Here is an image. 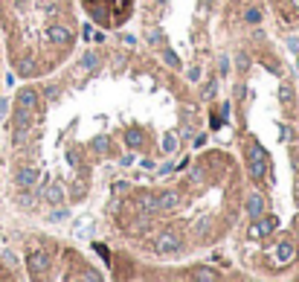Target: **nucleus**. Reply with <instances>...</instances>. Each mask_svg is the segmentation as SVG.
<instances>
[{
	"label": "nucleus",
	"instance_id": "c85d7f7f",
	"mask_svg": "<svg viewBox=\"0 0 299 282\" xmlns=\"http://www.w3.org/2000/svg\"><path fill=\"white\" fill-rule=\"evenodd\" d=\"M293 192H296V201H299V183H296V189H293Z\"/></svg>",
	"mask_w": 299,
	"mask_h": 282
},
{
	"label": "nucleus",
	"instance_id": "f3484780",
	"mask_svg": "<svg viewBox=\"0 0 299 282\" xmlns=\"http://www.w3.org/2000/svg\"><path fill=\"white\" fill-rule=\"evenodd\" d=\"M163 61H166V64H169V67H174V70H177V67H180V59H177V53H174V50H163Z\"/></svg>",
	"mask_w": 299,
	"mask_h": 282
},
{
	"label": "nucleus",
	"instance_id": "cd10ccee",
	"mask_svg": "<svg viewBox=\"0 0 299 282\" xmlns=\"http://www.w3.org/2000/svg\"><path fill=\"white\" fill-rule=\"evenodd\" d=\"M0 279H3V262H0Z\"/></svg>",
	"mask_w": 299,
	"mask_h": 282
},
{
	"label": "nucleus",
	"instance_id": "1a4fd4ad",
	"mask_svg": "<svg viewBox=\"0 0 299 282\" xmlns=\"http://www.w3.org/2000/svg\"><path fill=\"white\" fill-rule=\"evenodd\" d=\"M256 227H259V233H262V236H270L279 227V218H276V215H265V212H262Z\"/></svg>",
	"mask_w": 299,
	"mask_h": 282
},
{
	"label": "nucleus",
	"instance_id": "aec40b11",
	"mask_svg": "<svg viewBox=\"0 0 299 282\" xmlns=\"http://www.w3.org/2000/svg\"><path fill=\"white\" fill-rule=\"evenodd\" d=\"M192 279H218V273L215 270H209V268H201L192 273Z\"/></svg>",
	"mask_w": 299,
	"mask_h": 282
},
{
	"label": "nucleus",
	"instance_id": "423d86ee",
	"mask_svg": "<svg viewBox=\"0 0 299 282\" xmlns=\"http://www.w3.org/2000/svg\"><path fill=\"white\" fill-rule=\"evenodd\" d=\"M244 210H247L250 218H259V215L265 212V198H262L259 192H250V195H247V204H244Z\"/></svg>",
	"mask_w": 299,
	"mask_h": 282
},
{
	"label": "nucleus",
	"instance_id": "5701e85b",
	"mask_svg": "<svg viewBox=\"0 0 299 282\" xmlns=\"http://www.w3.org/2000/svg\"><path fill=\"white\" fill-rule=\"evenodd\" d=\"M81 35H84V38H96V29H93L90 24H84V26H81Z\"/></svg>",
	"mask_w": 299,
	"mask_h": 282
},
{
	"label": "nucleus",
	"instance_id": "412c9836",
	"mask_svg": "<svg viewBox=\"0 0 299 282\" xmlns=\"http://www.w3.org/2000/svg\"><path fill=\"white\" fill-rule=\"evenodd\" d=\"M244 21H247V24H259V21H262V12H259V9H247V12H244Z\"/></svg>",
	"mask_w": 299,
	"mask_h": 282
},
{
	"label": "nucleus",
	"instance_id": "4be33fe9",
	"mask_svg": "<svg viewBox=\"0 0 299 282\" xmlns=\"http://www.w3.org/2000/svg\"><path fill=\"white\" fill-rule=\"evenodd\" d=\"M148 44H163V35L157 32V29H151L148 32Z\"/></svg>",
	"mask_w": 299,
	"mask_h": 282
},
{
	"label": "nucleus",
	"instance_id": "f257e3e1",
	"mask_svg": "<svg viewBox=\"0 0 299 282\" xmlns=\"http://www.w3.org/2000/svg\"><path fill=\"white\" fill-rule=\"evenodd\" d=\"M46 41L53 44V47H64L67 50L73 44V29L67 24H49L46 26Z\"/></svg>",
	"mask_w": 299,
	"mask_h": 282
},
{
	"label": "nucleus",
	"instance_id": "6ab92c4d",
	"mask_svg": "<svg viewBox=\"0 0 299 282\" xmlns=\"http://www.w3.org/2000/svg\"><path fill=\"white\" fill-rule=\"evenodd\" d=\"M250 157H253V160H267V152L259 143H250Z\"/></svg>",
	"mask_w": 299,
	"mask_h": 282
},
{
	"label": "nucleus",
	"instance_id": "f03ea898",
	"mask_svg": "<svg viewBox=\"0 0 299 282\" xmlns=\"http://www.w3.org/2000/svg\"><path fill=\"white\" fill-rule=\"evenodd\" d=\"M26 268H29L32 276H44L49 270V253L46 250H29L26 253Z\"/></svg>",
	"mask_w": 299,
	"mask_h": 282
},
{
	"label": "nucleus",
	"instance_id": "bb28decb",
	"mask_svg": "<svg viewBox=\"0 0 299 282\" xmlns=\"http://www.w3.org/2000/svg\"><path fill=\"white\" fill-rule=\"evenodd\" d=\"M290 6H293V9L299 12V0H290Z\"/></svg>",
	"mask_w": 299,
	"mask_h": 282
},
{
	"label": "nucleus",
	"instance_id": "39448f33",
	"mask_svg": "<svg viewBox=\"0 0 299 282\" xmlns=\"http://www.w3.org/2000/svg\"><path fill=\"white\" fill-rule=\"evenodd\" d=\"M177 247H180V236L172 233V230H166V233H160L154 239V250L157 253H174Z\"/></svg>",
	"mask_w": 299,
	"mask_h": 282
},
{
	"label": "nucleus",
	"instance_id": "4468645a",
	"mask_svg": "<svg viewBox=\"0 0 299 282\" xmlns=\"http://www.w3.org/2000/svg\"><path fill=\"white\" fill-rule=\"evenodd\" d=\"M125 143L131 149H142V131H137V128L125 131Z\"/></svg>",
	"mask_w": 299,
	"mask_h": 282
},
{
	"label": "nucleus",
	"instance_id": "ddd939ff",
	"mask_svg": "<svg viewBox=\"0 0 299 282\" xmlns=\"http://www.w3.org/2000/svg\"><path fill=\"white\" fill-rule=\"evenodd\" d=\"M96 64H99V56H96V53H84V56H81V61H79V67L81 70H96Z\"/></svg>",
	"mask_w": 299,
	"mask_h": 282
},
{
	"label": "nucleus",
	"instance_id": "a211bd4d",
	"mask_svg": "<svg viewBox=\"0 0 299 282\" xmlns=\"http://www.w3.org/2000/svg\"><path fill=\"white\" fill-rule=\"evenodd\" d=\"M160 146H163V152H166V154H172L174 149H177V137H174V134H163Z\"/></svg>",
	"mask_w": 299,
	"mask_h": 282
},
{
	"label": "nucleus",
	"instance_id": "2eb2a0df",
	"mask_svg": "<svg viewBox=\"0 0 299 282\" xmlns=\"http://www.w3.org/2000/svg\"><path fill=\"white\" fill-rule=\"evenodd\" d=\"M90 149L93 152H108V149H111V140H108L105 134H96V137L90 140Z\"/></svg>",
	"mask_w": 299,
	"mask_h": 282
},
{
	"label": "nucleus",
	"instance_id": "a878e982",
	"mask_svg": "<svg viewBox=\"0 0 299 282\" xmlns=\"http://www.w3.org/2000/svg\"><path fill=\"white\" fill-rule=\"evenodd\" d=\"M290 50H296L299 53V38H290Z\"/></svg>",
	"mask_w": 299,
	"mask_h": 282
},
{
	"label": "nucleus",
	"instance_id": "9d476101",
	"mask_svg": "<svg viewBox=\"0 0 299 282\" xmlns=\"http://www.w3.org/2000/svg\"><path fill=\"white\" fill-rule=\"evenodd\" d=\"M137 204L142 212H160V198H154V195H139Z\"/></svg>",
	"mask_w": 299,
	"mask_h": 282
},
{
	"label": "nucleus",
	"instance_id": "b1692460",
	"mask_svg": "<svg viewBox=\"0 0 299 282\" xmlns=\"http://www.w3.org/2000/svg\"><path fill=\"white\" fill-rule=\"evenodd\" d=\"M247 239H262V233H259V227H256V224H250V230H247Z\"/></svg>",
	"mask_w": 299,
	"mask_h": 282
},
{
	"label": "nucleus",
	"instance_id": "0eeeda50",
	"mask_svg": "<svg viewBox=\"0 0 299 282\" xmlns=\"http://www.w3.org/2000/svg\"><path fill=\"white\" fill-rule=\"evenodd\" d=\"M41 198H46L49 204H56V207H58V204H64L67 192H64V186H61V183H49V186L41 192Z\"/></svg>",
	"mask_w": 299,
	"mask_h": 282
},
{
	"label": "nucleus",
	"instance_id": "f8f14e48",
	"mask_svg": "<svg viewBox=\"0 0 299 282\" xmlns=\"http://www.w3.org/2000/svg\"><path fill=\"white\" fill-rule=\"evenodd\" d=\"M293 253H296L293 242H282V245L276 247V259H279V262H290V259H293Z\"/></svg>",
	"mask_w": 299,
	"mask_h": 282
},
{
	"label": "nucleus",
	"instance_id": "7ed1b4c3",
	"mask_svg": "<svg viewBox=\"0 0 299 282\" xmlns=\"http://www.w3.org/2000/svg\"><path fill=\"white\" fill-rule=\"evenodd\" d=\"M41 180V172L35 166H15V183L21 189H35Z\"/></svg>",
	"mask_w": 299,
	"mask_h": 282
},
{
	"label": "nucleus",
	"instance_id": "20e7f679",
	"mask_svg": "<svg viewBox=\"0 0 299 282\" xmlns=\"http://www.w3.org/2000/svg\"><path fill=\"white\" fill-rule=\"evenodd\" d=\"M41 105V96L35 87H21L18 93H15V108H26V111H35V108Z\"/></svg>",
	"mask_w": 299,
	"mask_h": 282
},
{
	"label": "nucleus",
	"instance_id": "393cba45",
	"mask_svg": "<svg viewBox=\"0 0 299 282\" xmlns=\"http://www.w3.org/2000/svg\"><path fill=\"white\" fill-rule=\"evenodd\" d=\"M212 93H215V82H209L207 87H204V96H207V99H209V96H212Z\"/></svg>",
	"mask_w": 299,
	"mask_h": 282
},
{
	"label": "nucleus",
	"instance_id": "dca6fc26",
	"mask_svg": "<svg viewBox=\"0 0 299 282\" xmlns=\"http://www.w3.org/2000/svg\"><path fill=\"white\" fill-rule=\"evenodd\" d=\"M279 102L285 108L293 105V90H290V84H282V87H279Z\"/></svg>",
	"mask_w": 299,
	"mask_h": 282
},
{
	"label": "nucleus",
	"instance_id": "9b49d317",
	"mask_svg": "<svg viewBox=\"0 0 299 282\" xmlns=\"http://www.w3.org/2000/svg\"><path fill=\"white\" fill-rule=\"evenodd\" d=\"M180 204V195L174 192V189H169V192H163L160 195V210H174Z\"/></svg>",
	"mask_w": 299,
	"mask_h": 282
},
{
	"label": "nucleus",
	"instance_id": "6e6552de",
	"mask_svg": "<svg viewBox=\"0 0 299 282\" xmlns=\"http://www.w3.org/2000/svg\"><path fill=\"white\" fill-rule=\"evenodd\" d=\"M247 172H250V177H256V180L267 177V160H253V157H247Z\"/></svg>",
	"mask_w": 299,
	"mask_h": 282
}]
</instances>
